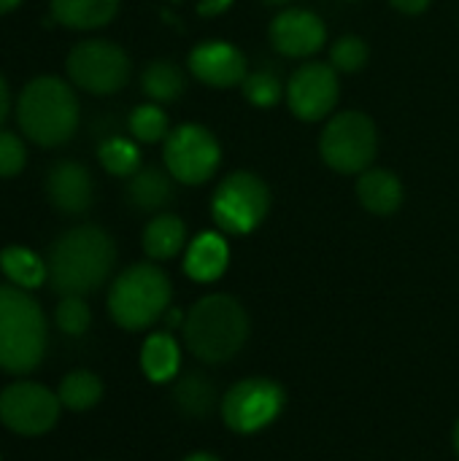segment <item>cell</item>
<instances>
[{
    "label": "cell",
    "instance_id": "obj_1",
    "mask_svg": "<svg viewBox=\"0 0 459 461\" xmlns=\"http://www.w3.org/2000/svg\"><path fill=\"white\" fill-rule=\"evenodd\" d=\"M116 262L114 240L106 230L84 224L57 238L46 257V281L62 297L95 292Z\"/></svg>",
    "mask_w": 459,
    "mask_h": 461
},
{
    "label": "cell",
    "instance_id": "obj_2",
    "mask_svg": "<svg viewBox=\"0 0 459 461\" xmlns=\"http://www.w3.org/2000/svg\"><path fill=\"white\" fill-rule=\"evenodd\" d=\"M184 346L187 351L206 362H230L249 340V313L230 294H208L197 300L184 313Z\"/></svg>",
    "mask_w": 459,
    "mask_h": 461
},
{
    "label": "cell",
    "instance_id": "obj_3",
    "mask_svg": "<svg viewBox=\"0 0 459 461\" xmlns=\"http://www.w3.org/2000/svg\"><path fill=\"white\" fill-rule=\"evenodd\" d=\"M46 354V319L41 305L19 286H0V370L32 373Z\"/></svg>",
    "mask_w": 459,
    "mask_h": 461
},
{
    "label": "cell",
    "instance_id": "obj_4",
    "mask_svg": "<svg viewBox=\"0 0 459 461\" xmlns=\"http://www.w3.org/2000/svg\"><path fill=\"white\" fill-rule=\"evenodd\" d=\"M16 116L30 140L41 146H60L76 132L78 103L65 81L41 76L22 89Z\"/></svg>",
    "mask_w": 459,
    "mask_h": 461
},
{
    "label": "cell",
    "instance_id": "obj_5",
    "mask_svg": "<svg viewBox=\"0 0 459 461\" xmlns=\"http://www.w3.org/2000/svg\"><path fill=\"white\" fill-rule=\"evenodd\" d=\"M170 278L157 265H133L111 284L108 313L122 330H146L165 316L170 305Z\"/></svg>",
    "mask_w": 459,
    "mask_h": 461
},
{
    "label": "cell",
    "instance_id": "obj_6",
    "mask_svg": "<svg viewBox=\"0 0 459 461\" xmlns=\"http://www.w3.org/2000/svg\"><path fill=\"white\" fill-rule=\"evenodd\" d=\"M376 149H379L376 124L363 111L335 113L319 135L322 162L341 176L365 173L376 159Z\"/></svg>",
    "mask_w": 459,
    "mask_h": 461
},
{
    "label": "cell",
    "instance_id": "obj_7",
    "mask_svg": "<svg viewBox=\"0 0 459 461\" xmlns=\"http://www.w3.org/2000/svg\"><path fill=\"white\" fill-rule=\"evenodd\" d=\"M271 208L268 184L252 170H235L225 176L211 197V216L216 227L227 235L254 232Z\"/></svg>",
    "mask_w": 459,
    "mask_h": 461
},
{
    "label": "cell",
    "instance_id": "obj_8",
    "mask_svg": "<svg viewBox=\"0 0 459 461\" xmlns=\"http://www.w3.org/2000/svg\"><path fill=\"white\" fill-rule=\"evenodd\" d=\"M165 170L187 186H197L214 178L222 162V146L203 124H179L168 132L162 149Z\"/></svg>",
    "mask_w": 459,
    "mask_h": 461
},
{
    "label": "cell",
    "instance_id": "obj_9",
    "mask_svg": "<svg viewBox=\"0 0 459 461\" xmlns=\"http://www.w3.org/2000/svg\"><path fill=\"white\" fill-rule=\"evenodd\" d=\"M287 405L284 389L271 378H246L227 389L222 397V421L227 429L238 435H254L271 427Z\"/></svg>",
    "mask_w": 459,
    "mask_h": 461
},
{
    "label": "cell",
    "instance_id": "obj_10",
    "mask_svg": "<svg viewBox=\"0 0 459 461\" xmlns=\"http://www.w3.org/2000/svg\"><path fill=\"white\" fill-rule=\"evenodd\" d=\"M68 76L89 95H114L130 78L127 54L111 41H84L68 54Z\"/></svg>",
    "mask_w": 459,
    "mask_h": 461
},
{
    "label": "cell",
    "instance_id": "obj_11",
    "mask_svg": "<svg viewBox=\"0 0 459 461\" xmlns=\"http://www.w3.org/2000/svg\"><path fill=\"white\" fill-rule=\"evenodd\" d=\"M60 397L41 384L16 381L0 392V421L16 435H43L60 421Z\"/></svg>",
    "mask_w": 459,
    "mask_h": 461
},
{
    "label": "cell",
    "instance_id": "obj_12",
    "mask_svg": "<svg viewBox=\"0 0 459 461\" xmlns=\"http://www.w3.org/2000/svg\"><path fill=\"white\" fill-rule=\"evenodd\" d=\"M287 105L303 122H319L338 105V70L327 62H306L287 81Z\"/></svg>",
    "mask_w": 459,
    "mask_h": 461
},
{
    "label": "cell",
    "instance_id": "obj_13",
    "mask_svg": "<svg viewBox=\"0 0 459 461\" xmlns=\"http://www.w3.org/2000/svg\"><path fill=\"white\" fill-rule=\"evenodd\" d=\"M273 49L284 57L300 59L317 54L327 41V27L319 14L308 8H284L268 27Z\"/></svg>",
    "mask_w": 459,
    "mask_h": 461
},
{
    "label": "cell",
    "instance_id": "obj_14",
    "mask_svg": "<svg viewBox=\"0 0 459 461\" xmlns=\"http://www.w3.org/2000/svg\"><path fill=\"white\" fill-rule=\"evenodd\" d=\"M189 70L206 86L230 89L246 78V54L230 41L211 38L189 51Z\"/></svg>",
    "mask_w": 459,
    "mask_h": 461
},
{
    "label": "cell",
    "instance_id": "obj_15",
    "mask_svg": "<svg viewBox=\"0 0 459 461\" xmlns=\"http://www.w3.org/2000/svg\"><path fill=\"white\" fill-rule=\"evenodd\" d=\"M46 194L62 213H84L92 205V178L78 162H57L46 176Z\"/></svg>",
    "mask_w": 459,
    "mask_h": 461
},
{
    "label": "cell",
    "instance_id": "obj_16",
    "mask_svg": "<svg viewBox=\"0 0 459 461\" xmlns=\"http://www.w3.org/2000/svg\"><path fill=\"white\" fill-rule=\"evenodd\" d=\"M230 265V246L219 232H200L184 257V273L197 284H211L225 276Z\"/></svg>",
    "mask_w": 459,
    "mask_h": 461
},
{
    "label": "cell",
    "instance_id": "obj_17",
    "mask_svg": "<svg viewBox=\"0 0 459 461\" xmlns=\"http://www.w3.org/2000/svg\"><path fill=\"white\" fill-rule=\"evenodd\" d=\"M360 205L373 216H392L403 205V184L392 170L368 167L357 178Z\"/></svg>",
    "mask_w": 459,
    "mask_h": 461
},
{
    "label": "cell",
    "instance_id": "obj_18",
    "mask_svg": "<svg viewBox=\"0 0 459 461\" xmlns=\"http://www.w3.org/2000/svg\"><path fill=\"white\" fill-rule=\"evenodd\" d=\"M181 348L170 332H154L143 340L141 348V370L151 384H168L179 375Z\"/></svg>",
    "mask_w": 459,
    "mask_h": 461
},
{
    "label": "cell",
    "instance_id": "obj_19",
    "mask_svg": "<svg viewBox=\"0 0 459 461\" xmlns=\"http://www.w3.org/2000/svg\"><path fill=\"white\" fill-rule=\"evenodd\" d=\"M170 173L160 167H138L127 181V200L138 211H160L173 200Z\"/></svg>",
    "mask_w": 459,
    "mask_h": 461
},
{
    "label": "cell",
    "instance_id": "obj_20",
    "mask_svg": "<svg viewBox=\"0 0 459 461\" xmlns=\"http://www.w3.org/2000/svg\"><path fill=\"white\" fill-rule=\"evenodd\" d=\"M119 0H51V16L73 30H95L116 16Z\"/></svg>",
    "mask_w": 459,
    "mask_h": 461
},
{
    "label": "cell",
    "instance_id": "obj_21",
    "mask_svg": "<svg viewBox=\"0 0 459 461\" xmlns=\"http://www.w3.org/2000/svg\"><path fill=\"white\" fill-rule=\"evenodd\" d=\"M187 243V224L173 213L154 216L143 230V251L149 259L165 262L173 259Z\"/></svg>",
    "mask_w": 459,
    "mask_h": 461
},
{
    "label": "cell",
    "instance_id": "obj_22",
    "mask_svg": "<svg viewBox=\"0 0 459 461\" xmlns=\"http://www.w3.org/2000/svg\"><path fill=\"white\" fill-rule=\"evenodd\" d=\"M173 402L176 408L189 419H206L216 408V392L214 384L203 373H187L173 386Z\"/></svg>",
    "mask_w": 459,
    "mask_h": 461
},
{
    "label": "cell",
    "instance_id": "obj_23",
    "mask_svg": "<svg viewBox=\"0 0 459 461\" xmlns=\"http://www.w3.org/2000/svg\"><path fill=\"white\" fill-rule=\"evenodd\" d=\"M0 270L19 289H35L46 281V262L24 246H8L0 251Z\"/></svg>",
    "mask_w": 459,
    "mask_h": 461
},
{
    "label": "cell",
    "instance_id": "obj_24",
    "mask_svg": "<svg viewBox=\"0 0 459 461\" xmlns=\"http://www.w3.org/2000/svg\"><path fill=\"white\" fill-rule=\"evenodd\" d=\"M141 86L151 103H173L184 92V73L170 59H154L141 76Z\"/></svg>",
    "mask_w": 459,
    "mask_h": 461
},
{
    "label": "cell",
    "instance_id": "obj_25",
    "mask_svg": "<svg viewBox=\"0 0 459 461\" xmlns=\"http://www.w3.org/2000/svg\"><path fill=\"white\" fill-rule=\"evenodd\" d=\"M57 397L68 411H89L103 397V381L89 370H73L62 378Z\"/></svg>",
    "mask_w": 459,
    "mask_h": 461
},
{
    "label": "cell",
    "instance_id": "obj_26",
    "mask_svg": "<svg viewBox=\"0 0 459 461\" xmlns=\"http://www.w3.org/2000/svg\"><path fill=\"white\" fill-rule=\"evenodd\" d=\"M241 89H243V97L257 108H273L287 95V86L281 84V78L271 68L246 73V78L241 81Z\"/></svg>",
    "mask_w": 459,
    "mask_h": 461
},
{
    "label": "cell",
    "instance_id": "obj_27",
    "mask_svg": "<svg viewBox=\"0 0 459 461\" xmlns=\"http://www.w3.org/2000/svg\"><path fill=\"white\" fill-rule=\"evenodd\" d=\"M130 132H133L141 143L165 140L168 132H170L168 113H165L157 103H143V105L133 108V113H130Z\"/></svg>",
    "mask_w": 459,
    "mask_h": 461
},
{
    "label": "cell",
    "instance_id": "obj_28",
    "mask_svg": "<svg viewBox=\"0 0 459 461\" xmlns=\"http://www.w3.org/2000/svg\"><path fill=\"white\" fill-rule=\"evenodd\" d=\"M100 162L111 176H133L141 167V154L138 146L127 138H108L100 143Z\"/></svg>",
    "mask_w": 459,
    "mask_h": 461
},
{
    "label": "cell",
    "instance_id": "obj_29",
    "mask_svg": "<svg viewBox=\"0 0 459 461\" xmlns=\"http://www.w3.org/2000/svg\"><path fill=\"white\" fill-rule=\"evenodd\" d=\"M368 57H371V49H368L365 38H360V35H341L330 46V65L338 73H357V70H363Z\"/></svg>",
    "mask_w": 459,
    "mask_h": 461
},
{
    "label": "cell",
    "instance_id": "obj_30",
    "mask_svg": "<svg viewBox=\"0 0 459 461\" xmlns=\"http://www.w3.org/2000/svg\"><path fill=\"white\" fill-rule=\"evenodd\" d=\"M54 321H57L62 335L78 338V335H84L89 330L92 313H89L84 297H62L57 311H54Z\"/></svg>",
    "mask_w": 459,
    "mask_h": 461
},
{
    "label": "cell",
    "instance_id": "obj_31",
    "mask_svg": "<svg viewBox=\"0 0 459 461\" xmlns=\"http://www.w3.org/2000/svg\"><path fill=\"white\" fill-rule=\"evenodd\" d=\"M24 167V146L14 132L0 130V176H16Z\"/></svg>",
    "mask_w": 459,
    "mask_h": 461
},
{
    "label": "cell",
    "instance_id": "obj_32",
    "mask_svg": "<svg viewBox=\"0 0 459 461\" xmlns=\"http://www.w3.org/2000/svg\"><path fill=\"white\" fill-rule=\"evenodd\" d=\"M233 5V0H197V14L200 16H219Z\"/></svg>",
    "mask_w": 459,
    "mask_h": 461
},
{
    "label": "cell",
    "instance_id": "obj_33",
    "mask_svg": "<svg viewBox=\"0 0 459 461\" xmlns=\"http://www.w3.org/2000/svg\"><path fill=\"white\" fill-rule=\"evenodd\" d=\"M390 3H392V8H398L400 14L417 16V14H422V11H427L433 0H390Z\"/></svg>",
    "mask_w": 459,
    "mask_h": 461
},
{
    "label": "cell",
    "instance_id": "obj_34",
    "mask_svg": "<svg viewBox=\"0 0 459 461\" xmlns=\"http://www.w3.org/2000/svg\"><path fill=\"white\" fill-rule=\"evenodd\" d=\"M5 113H8V86H5V81L0 78V124H3V119H5Z\"/></svg>",
    "mask_w": 459,
    "mask_h": 461
},
{
    "label": "cell",
    "instance_id": "obj_35",
    "mask_svg": "<svg viewBox=\"0 0 459 461\" xmlns=\"http://www.w3.org/2000/svg\"><path fill=\"white\" fill-rule=\"evenodd\" d=\"M184 461H222V459H216L214 454H206V451H197V454H192V456H187Z\"/></svg>",
    "mask_w": 459,
    "mask_h": 461
},
{
    "label": "cell",
    "instance_id": "obj_36",
    "mask_svg": "<svg viewBox=\"0 0 459 461\" xmlns=\"http://www.w3.org/2000/svg\"><path fill=\"white\" fill-rule=\"evenodd\" d=\"M22 0H0V14H5V11H11V8H16Z\"/></svg>",
    "mask_w": 459,
    "mask_h": 461
},
{
    "label": "cell",
    "instance_id": "obj_37",
    "mask_svg": "<svg viewBox=\"0 0 459 461\" xmlns=\"http://www.w3.org/2000/svg\"><path fill=\"white\" fill-rule=\"evenodd\" d=\"M454 451H457V456H459V421H457V427H454Z\"/></svg>",
    "mask_w": 459,
    "mask_h": 461
},
{
    "label": "cell",
    "instance_id": "obj_38",
    "mask_svg": "<svg viewBox=\"0 0 459 461\" xmlns=\"http://www.w3.org/2000/svg\"><path fill=\"white\" fill-rule=\"evenodd\" d=\"M268 5H284V3H289V0H265Z\"/></svg>",
    "mask_w": 459,
    "mask_h": 461
},
{
    "label": "cell",
    "instance_id": "obj_39",
    "mask_svg": "<svg viewBox=\"0 0 459 461\" xmlns=\"http://www.w3.org/2000/svg\"><path fill=\"white\" fill-rule=\"evenodd\" d=\"M0 461H3V456H0Z\"/></svg>",
    "mask_w": 459,
    "mask_h": 461
}]
</instances>
